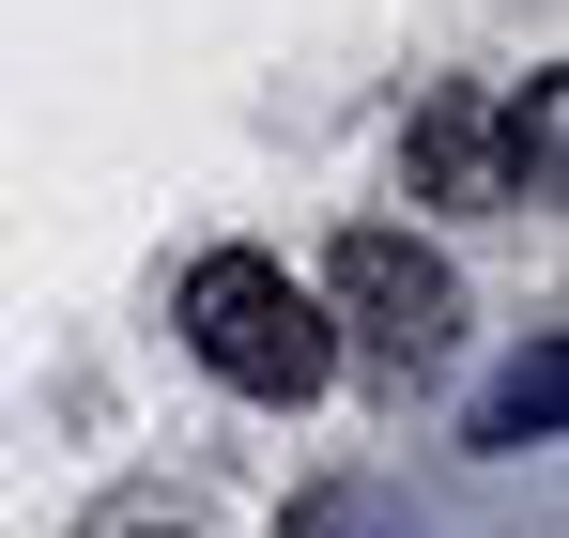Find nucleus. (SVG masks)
<instances>
[{"mask_svg":"<svg viewBox=\"0 0 569 538\" xmlns=\"http://www.w3.org/2000/svg\"><path fill=\"white\" fill-rule=\"evenodd\" d=\"M186 355L216 385H247V400H323V369H339V323H323V292L262 247H200L186 262Z\"/></svg>","mask_w":569,"mask_h":538,"instance_id":"f257e3e1","label":"nucleus"},{"mask_svg":"<svg viewBox=\"0 0 569 538\" xmlns=\"http://www.w3.org/2000/svg\"><path fill=\"white\" fill-rule=\"evenodd\" d=\"M323 323H355V355H385V369H447V339H462V277L431 262L416 231H339Z\"/></svg>","mask_w":569,"mask_h":538,"instance_id":"f03ea898","label":"nucleus"},{"mask_svg":"<svg viewBox=\"0 0 569 538\" xmlns=\"http://www.w3.org/2000/svg\"><path fill=\"white\" fill-rule=\"evenodd\" d=\"M416 185L431 200H523V185H555V78L539 92H447L416 123Z\"/></svg>","mask_w":569,"mask_h":538,"instance_id":"7ed1b4c3","label":"nucleus"},{"mask_svg":"<svg viewBox=\"0 0 569 538\" xmlns=\"http://www.w3.org/2000/svg\"><path fill=\"white\" fill-rule=\"evenodd\" d=\"M555 400H569V355L539 339V355H523L492 400H477V447H539V431H555Z\"/></svg>","mask_w":569,"mask_h":538,"instance_id":"20e7f679","label":"nucleus"},{"mask_svg":"<svg viewBox=\"0 0 569 538\" xmlns=\"http://www.w3.org/2000/svg\"><path fill=\"white\" fill-rule=\"evenodd\" d=\"M278 538H416V524L385 508L370 477H339V492H292V524H278Z\"/></svg>","mask_w":569,"mask_h":538,"instance_id":"39448f33","label":"nucleus"}]
</instances>
